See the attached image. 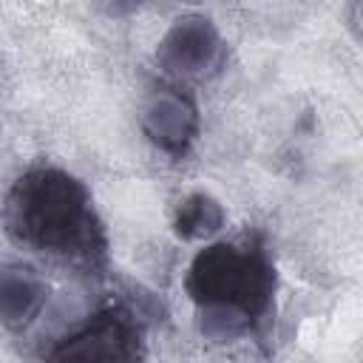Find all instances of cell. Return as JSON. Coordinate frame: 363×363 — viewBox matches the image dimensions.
<instances>
[{
	"mask_svg": "<svg viewBox=\"0 0 363 363\" xmlns=\"http://www.w3.org/2000/svg\"><path fill=\"white\" fill-rule=\"evenodd\" d=\"M6 233L43 255L99 269L108 255L105 224L88 187L62 167L26 170L3 201Z\"/></svg>",
	"mask_w": 363,
	"mask_h": 363,
	"instance_id": "1",
	"label": "cell"
},
{
	"mask_svg": "<svg viewBox=\"0 0 363 363\" xmlns=\"http://www.w3.org/2000/svg\"><path fill=\"white\" fill-rule=\"evenodd\" d=\"M184 289L207 329L235 335L269 312L275 267L252 241H216L193 255Z\"/></svg>",
	"mask_w": 363,
	"mask_h": 363,
	"instance_id": "2",
	"label": "cell"
},
{
	"mask_svg": "<svg viewBox=\"0 0 363 363\" xmlns=\"http://www.w3.org/2000/svg\"><path fill=\"white\" fill-rule=\"evenodd\" d=\"M224 60L218 26L204 14L176 17L156 43V62L173 79H204Z\"/></svg>",
	"mask_w": 363,
	"mask_h": 363,
	"instance_id": "3",
	"label": "cell"
},
{
	"mask_svg": "<svg viewBox=\"0 0 363 363\" xmlns=\"http://www.w3.org/2000/svg\"><path fill=\"white\" fill-rule=\"evenodd\" d=\"M142 354V332L125 306L96 312L48 352L51 360H136Z\"/></svg>",
	"mask_w": 363,
	"mask_h": 363,
	"instance_id": "4",
	"label": "cell"
},
{
	"mask_svg": "<svg viewBox=\"0 0 363 363\" xmlns=\"http://www.w3.org/2000/svg\"><path fill=\"white\" fill-rule=\"evenodd\" d=\"M139 125L145 136L170 156H184L199 136V108L179 88H156L145 105Z\"/></svg>",
	"mask_w": 363,
	"mask_h": 363,
	"instance_id": "5",
	"label": "cell"
},
{
	"mask_svg": "<svg viewBox=\"0 0 363 363\" xmlns=\"http://www.w3.org/2000/svg\"><path fill=\"white\" fill-rule=\"evenodd\" d=\"M48 301L45 278L17 261L0 264V326L11 332L28 329Z\"/></svg>",
	"mask_w": 363,
	"mask_h": 363,
	"instance_id": "6",
	"label": "cell"
},
{
	"mask_svg": "<svg viewBox=\"0 0 363 363\" xmlns=\"http://www.w3.org/2000/svg\"><path fill=\"white\" fill-rule=\"evenodd\" d=\"M227 221L221 201L204 190L184 196L173 210V233L184 241H201L216 235Z\"/></svg>",
	"mask_w": 363,
	"mask_h": 363,
	"instance_id": "7",
	"label": "cell"
}]
</instances>
